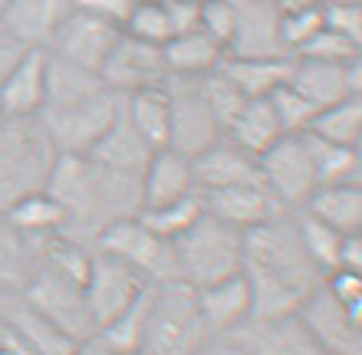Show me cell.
<instances>
[{
    "label": "cell",
    "instance_id": "d6a6232c",
    "mask_svg": "<svg viewBox=\"0 0 362 355\" xmlns=\"http://www.w3.org/2000/svg\"><path fill=\"white\" fill-rule=\"evenodd\" d=\"M7 224H13L17 231L30 234V237H47V234H59L66 231V214L43 188L33 194H23L20 201H13L7 211L0 214Z\"/></svg>",
    "mask_w": 362,
    "mask_h": 355
},
{
    "label": "cell",
    "instance_id": "6125c7cd",
    "mask_svg": "<svg viewBox=\"0 0 362 355\" xmlns=\"http://www.w3.org/2000/svg\"><path fill=\"white\" fill-rule=\"evenodd\" d=\"M274 4H276V0H274Z\"/></svg>",
    "mask_w": 362,
    "mask_h": 355
},
{
    "label": "cell",
    "instance_id": "60d3db41",
    "mask_svg": "<svg viewBox=\"0 0 362 355\" xmlns=\"http://www.w3.org/2000/svg\"><path fill=\"white\" fill-rule=\"evenodd\" d=\"M267 102H270V109H274V116H276V122H280V128H284V135H303L316 116V106L300 89L290 86V83L276 86L267 96Z\"/></svg>",
    "mask_w": 362,
    "mask_h": 355
},
{
    "label": "cell",
    "instance_id": "f546056e",
    "mask_svg": "<svg viewBox=\"0 0 362 355\" xmlns=\"http://www.w3.org/2000/svg\"><path fill=\"white\" fill-rule=\"evenodd\" d=\"M40 267V240L17 231L0 217V293H13L30 283Z\"/></svg>",
    "mask_w": 362,
    "mask_h": 355
},
{
    "label": "cell",
    "instance_id": "816d5d0a",
    "mask_svg": "<svg viewBox=\"0 0 362 355\" xmlns=\"http://www.w3.org/2000/svg\"><path fill=\"white\" fill-rule=\"evenodd\" d=\"M194 355H250V349L234 332H228V336H208V342Z\"/></svg>",
    "mask_w": 362,
    "mask_h": 355
},
{
    "label": "cell",
    "instance_id": "b9f144b4",
    "mask_svg": "<svg viewBox=\"0 0 362 355\" xmlns=\"http://www.w3.org/2000/svg\"><path fill=\"white\" fill-rule=\"evenodd\" d=\"M122 33L142 40V43H152V47H165L172 40V23H168L165 4L162 0H142V4H135L129 20H125Z\"/></svg>",
    "mask_w": 362,
    "mask_h": 355
},
{
    "label": "cell",
    "instance_id": "cb8c5ba5",
    "mask_svg": "<svg viewBox=\"0 0 362 355\" xmlns=\"http://www.w3.org/2000/svg\"><path fill=\"white\" fill-rule=\"evenodd\" d=\"M43 79H47V49H27L17 69L0 86V116L37 119L43 109Z\"/></svg>",
    "mask_w": 362,
    "mask_h": 355
},
{
    "label": "cell",
    "instance_id": "f1b7e54d",
    "mask_svg": "<svg viewBox=\"0 0 362 355\" xmlns=\"http://www.w3.org/2000/svg\"><path fill=\"white\" fill-rule=\"evenodd\" d=\"M103 79L95 69L76 66L63 56L47 53V79H43V109H59V106H73L83 99L103 92ZM40 109V112H43Z\"/></svg>",
    "mask_w": 362,
    "mask_h": 355
},
{
    "label": "cell",
    "instance_id": "ba28073f",
    "mask_svg": "<svg viewBox=\"0 0 362 355\" xmlns=\"http://www.w3.org/2000/svg\"><path fill=\"white\" fill-rule=\"evenodd\" d=\"M33 313L53 323L59 332H66L69 339H86L93 336V319H89V306H86V293L83 283L63 277L57 270L37 267V273L30 277V283L17 293Z\"/></svg>",
    "mask_w": 362,
    "mask_h": 355
},
{
    "label": "cell",
    "instance_id": "e575fe53",
    "mask_svg": "<svg viewBox=\"0 0 362 355\" xmlns=\"http://www.w3.org/2000/svg\"><path fill=\"white\" fill-rule=\"evenodd\" d=\"M306 145H310V158H313L316 181L320 184H362L359 148L323 142L316 135H306Z\"/></svg>",
    "mask_w": 362,
    "mask_h": 355
},
{
    "label": "cell",
    "instance_id": "8fae6325",
    "mask_svg": "<svg viewBox=\"0 0 362 355\" xmlns=\"http://www.w3.org/2000/svg\"><path fill=\"white\" fill-rule=\"evenodd\" d=\"M99 79H103L105 89H112L115 96H129V92H139V89L162 86L168 79L162 47L142 43V40L129 37V33H119L115 47L109 49V56L99 66Z\"/></svg>",
    "mask_w": 362,
    "mask_h": 355
},
{
    "label": "cell",
    "instance_id": "74e56055",
    "mask_svg": "<svg viewBox=\"0 0 362 355\" xmlns=\"http://www.w3.org/2000/svg\"><path fill=\"white\" fill-rule=\"evenodd\" d=\"M148 299H152V283L139 293V299H132L129 306L112 316L99 329V339L112 352H132V349H142V336H145V316H148Z\"/></svg>",
    "mask_w": 362,
    "mask_h": 355
},
{
    "label": "cell",
    "instance_id": "d590c367",
    "mask_svg": "<svg viewBox=\"0 0 362 355\" xmlns=\"http://www.w3.org/2000/svg\"><path fill=\"white\" fill-rule=\"evenodd\" d=\"M89 263H93V247L86 240L73 237L66 231L40 237V267L57 270V273L76 279V283H86Z\"/></svg>",
    "mask_w": 362,
    "mask_h": 355
},
{
    "label": "cell",
    "instance_id": "f6af8a7d",
    "mask_svg": "<svg viewBox=\"0 0 362 355\" xmlns=\"http://www.w3.org/2000/svg\"><path fill=\"white\" fill-rule=\"evenodd\" d=\"M234 4L230 0H204L198 10V30L201 33H208L214 43H218L224 53H228L230 40H234Z\"/></svg>",
    "mask_w": 362,
    "mask_h": 355
},
{
    "label": "cell",
    "instance_id": "6f0895ef",
    "mask_svg": "<svg viewBox=\"0 0 362 355\" xmlns=\"http://www.w3.org/2000/svg\"><path fill=\"white\" fill-rule=\"evenodd\" d=\"M115 355H148V352H142V349H132V352H115Z\"/></svg>",
    "mask_w": 362,
    "mask_h": 355
},
{
    "label": "cell",
    "instance_id": "7dc6e473",
    "mask_svg": "<svg viewBox=\"0 0 362 355\" xmlns=\"http://www.w3.org/2000/svg\"><path fill=\"white\" fill-rule=\"evenodd\" d=\"M323 287L343 309H349L353 316H362V273H353V270H333V273L323 277Z\"/></svg>",
    "mask_w": 362,
    "mask_h": 355
},
{
    "label": "cell",
    "instance_id": "52a82bcc",
    "mask_svg": "<svg viewBox=\"0 0 362 355\" xmlns=\"http://www.w3.org/2000/svg\"><path fill=\"white\" fill-rule=\"evenodd\" d=\"M119 102H122V96H115L112 89H103V92H95L83 102H73V106L43 109L37 119L57 155H89L93 145L105 135V128L112 125Z\"/></svg>",
    "mask_w": 362,
    "mask_h": 355
},
{
    "label": "cell",
    "instance_id": "3957f363",
    "mask_svg": "<svg viewBox=\"0 0 362 355\" xmlns=\"http://www.w3.org/2000/svg\"><path fill=\"white\" fill-rule=\"evenodd\" d=\"M208 326L198 309L194 287L185 279L152 283L148 316H145L142 352L148 355H194L208 342Z\"/></svg>",
    "mask_w": 362,
    "mask_h": 355
},
{
    "label": "cell",
    "instance_id": "603a6c76",
    "mask_svg": "<svg viewBox=\"0 0 362 355\" xmlns=\"http://www.w3.org/2000/svg\"><path fill=\"white\" fill-rule=\"evenodd\" d=\"M234 336L250 349V355H329L296 316L250 319Z\"/></svg>",
    "mask_w": 362,
    "mask_h": 355
},
{
    "label": "cell",
    "instance_id": "ffe728a7",
    "mask_svg": "<svg viewBox=\"0 0 362 355\" xmlns=\"http://www.w3.org/2000/svg\"><path fill=\"white\" fill-rule=\"evenodd\" d=\"M0 342H7L20 355H66L76 339L59 332L53 323L33 313L20 296H13L7 313H4V323H0Z\"/></svg>",
    "mask_w": 362,
    "mask_h": 355
},
{
    "label": "cell",
    "instance_id": "7c38bea8",
    "mask_svg": "<svg viewBox=\"0 0 362 355\" xmlns=\"http://www.w3.org/2000/svg\"><path fill=\"white\" fill-rule=\"evenodd\" d=\"M165 89H168V102H172V138H168V148L185 155H198L201 148L218 142L221 128L214 122V116H211V109L204 106V99H201L198 76H168Z\"/></svg>",
    "mask_w": 362,
    "mask_h": 355
},
{
    "label": "cell",
    "instance_id": "91938a15",
    "mask_svg": "<svg viewBox=\"0 0 362 355\" xmlns=\"http://www.w3.org/2000/svg\"><path fill=\"white\" fill-rule=\"evenodd\" d=\"M194 4H204V0H194Z\"/></svg>",
    "mask_w": 362,
    "mask_h": 355
},
{
    "label": "cell",
    "instance_id": "d4e9b609",
    "mask_svg": "<svg viewBox=\"0 0 362 355\" xmlns=\"http://www.w3.org/2000/svg\"><path fill=\"white\" fill-rule=\"evenodd\" d=\"M95 164H103L109 172H122V174H142V168L152 158V148L142 142V135L132 128V122L125 119V109L119 102V112H115L112 125L105 128V135L93 145L89 152Z\"/></svg>",
    "mask_w": 362,
    "mask_h": 355
},
{
    "label": "cell",
    "instance_id": "9c48e42d",
    "mask_svg": "<svg viewBox=\"0 0 362 355\" xmlns=\"http://www.w3.org/2000/svg\"><path fill=\"white\" fill-rule=\"evenodd\" d=\"M257 164L260 181L267 184L270 194L284 204L286 211H300L306 198L313 194V188L320 184L306 135H280L267 152L257 155Z\"/></svg>",
    "mask_w": 362,
    "mask_h": 355
},
{
    "label": "cell",
    "instance_id": "f5cc1de1",
    "mask_svg": "<svg viewBox=\"0 0 362 355\" xmlns=\"http://www.w3.org/2000/svg\"><path fill=\"white\" fill-rule=\"evenodd\" d=\"M23 53H27V47H20L17 40H10L0 33V86L7 83V76L17 69V63L23 59Z\"/></svg>",
    "mask_w": 362,
    "mask_h": 355
},
{
    "label": "cell",
    "instance_id": "f907efd6",
    "mask_svg": "<svg viewBox=\"0 0 362 355\" xmlns=\"http://www.w3.org/2000/svg\"><path fill=\"white\" fill-rule=\"evenodd\" d=\"M336 270H353V273H362V240H359V234H343L339 257H336Z\"/></svg>",
    "mask_w": 362,
    "mask_h": 355
},
{
    "label": "cell",
    "instance_id": "83f0119b",
    "mask_svg": "<svg viewBox=\"0 0 362 355\" xmlns=\"http://www.w3.org/2000/svg\"><path fill=\"white\" fill-rule=\"evenodd\" d=\"M300 211L329 224L339 234L362 231V184H316Z\"/></svg>",
    "mask_w": 362,
    "mask_h": 355
},
{
    "label": "cell",
    "instance_id": "5b68a950",
    "mask_svg": "<svg viewBox=\"0 0 362 355\" xmlns=\"http://www.w3.org/2000/svg\"><path fill=\"white\" fill-rule=\"evenodd\" d=\"M53 162L57 152L40 119L0 116V214L23 194L40 191Z\"/></svg>",
    "mask_w": 362,
    "mask_h": 355
},
{
    "label": "cell",
    "instance_id": "8992f818",
    "mask_svg": "<svg viewBox=\"0 0 362 355\" xmlns=\"http://www.w3.org/2000/svg\"><path fill=\"white\" fill-rule=\"evenodd\" d=\"M93 250L122 260L125 267H132L135 273H139L142 279H148V283L178 279L172 240L152 234L139 217H135V214L105 224L103 231L93 237Z\"/></svg>",
    "mask_w": 362,
    "mask_h": 355
},
{
    "label": "cell",
    "instance_id": "d6986e66",
    "mask_svg": "<svg viewBox=\"0 0 362 355\" xmlns=\"http://www.w3.org/2000/svg\"><path fill=\"white\" fill-rule=\"evenodd\" d=\"M191 172H194V184H198L201 194L260 181L257 158L247 155L244 148H238L234 142H228L224 135L218 142H211L208 148H201L198 155H191Z\"/></svg>",
    "mask_w": 362,
    "mask_h": 355
},
{
    "label": "cell",
    "instance_id": "5bb4252c",
    "mask_svg": "<svg viewBox=\"0 0 362 355\" xmlns=\"http://www.w3.org/2000/svg\"><path fill=\"white\" fill-rule=\"evenodd\" d=\"M119 33H122V30L109 27L103 20H95V17H89V13L73 7L66 13V20L59 23V30L53 33L47 53L63 56V59H69V63H76V66H86V69H95V73H99V66H103V59L109 56V49L115 47Z\"/></svg>",
    "mask_w": 362,
    "mask_h": 355
},
{
    "label": "cell",
    "instance_id": "277c9868",
    "mask_svg": "<svg viewBox=\"0 0 362 355\" xmlns=\"http://www.w3.org/2000/svg\"><path fill=\"white\" fill-rule=\"evenodd\" d=\"M172 250H175L178 279H185L188 287L198 289V287L214 283V279L240 273V263H244V234L204 211L188 231L172 240Z\"/></svg>",
    "mask_w": 362,
    "mask_h": 355
},
{
    "label": "cell",
    "instance_id": "9a60e30c",
    "mask_svg": "<svg viewBox=\"0 0 362 355\" xmlns=\"http://www.w3.org/2000/svg\"><path fill=\"white\" fill-rule=\"evenodd\" d=\"M316 109L333 106L346 96H362V56L349 63H323V59H293L290 79Z\"/></svg>",
    "mask_w": 362,
    "mask_h": 355
},
{
    "label": "cell",
    "instance_id": "bcb514c9",
    "mask_svg": "<svg viewBox=\"0 0 362 355\" xmlns=\"http://www.w3.org/2000/svg\"><path fill=\"white\" fill-rule=\"evenodd\" d=\"M323 27L336 30L339 37L353 40L362 47V4L346 0H323Z\"/></svg>",
    "mask_w": 362,
    "mask_h": 355
},
{
    "label": "cell",
    "instance_id": "ac0fdd59",
    "mask_svg": "<svg viewBox=\"0 0 362 355\" xmlns=\"http://www.w3.org/2000/svg\"><path fill=\"white\" fill-rule=\"evenodd\" d=\"M234 4V40L228 56H290L280 43V7L274 0H230Z\"/></svg>",
    "mask_w": 362,
    "mask_h": 355
},
{
    "label": "cell",
    "instance_id": "ab89813d",
    "mask_svg": "<svg viewBox=\"0 0 362 355\" xmlns=\"http://www.w3.org/2000/svg\"><path fill=\"white\" fill-rule=\"evenodd\" d=\"M198 89H201V99H204V106L211 109V116H214V122H218L221 135H224V128L230 125V119L240 112V106L247 102V99L238 92V86L230 83L221 69H211V73H204V76H198Z\"/></svg>",
    "mask_w": 362,
    "mask_h": 355
},
{
    "label": "cell",
    "instance_id": "1f68e13d",
    "mask_svg": "<svg viewBox=\"0 0 362 355\" xmlns=\"http://www.w3.org/2000/svg\"><path fill=\"white\" fill-rule=\"evenodd\" d=\"M162 59L168 76H204L221 66L224 49L201 30H188L181 37H172L162 47Z\"/></svg>",
    "mask_w": 362,
    "mask_h": 355
},
{
    "label": "cell",
    "instance_id": "c3c4849f",
    "mask_svg": "<svg viewBox=\"0 0 362 355\" xmlns=\"http://www.w3.org/2000/svg\"><path fill=\"white\" fill-rule=\"evenodd\" d=\"M73 7L95 20H103V23H109L115 30H125V20L132 13L135 0H73Z\"/></svg>",
    "mask_w": 362,
    "mask_h": 355
},
{
    "label": "cell",
    "instance_id": "db71d44e",
    "mask_svg": "<svg viewBox=\"0 0 362 355\" xmlns=\"http://www.w3.org/2000/svg\"><path fill=\"white\" fill-rule=\"evenodd\" d=\"M66 355H115V352L99 339V332H93V336H86V339H76Z\"/></svg>",
    "mask_w": 362,
    "mask_h": 355
},
{
    "label": "cell",
    "instance_id": "30bf717a",
    "mask_svg": "<svg viewBox=\"0 0 362 355\" xmlns=\"http://www.w3.org/2000/svg\"><path fill=\"white\" fill-rule=\"evenodd\" d=\"M145 287H148V279H142L132 267H125L122 260L93 250V263H89V277L83 283V293H86L89 319H93L95 332L112 316H119L132 299H139V293Z\"/></svg>",
    "mask_w": 362,
    "mask_h": 355
},
{
    "label": "cell",
    "instance_id": "4316f807",
    "mask_svg": "<svg viewBox=\"0 0 362 355\" xmlns=\"http://www.w3.org/2000/svg\"><path fill=\"white\" fill-rule=\"evenodd\" d=\"M122 109L125 119L132 122V128L142 135V142L152 152L168 148V138H172V102H168L165 83L122 96Z\"/></svg>",
    "mask_w": 362,
    "mask_h": 355
},
{
    "label": "cell",
    "instance_id": "4fadbf2b",
    "mask_svg": "<svg viewBox=\"0 0 362 355\" xmlns=\"http://www.w3.org/2000/svg\"><path fill=\"white\" fill-rule=\"evenodd\" d=\"M296 319L329 355H362V316L339 306L323 283L300 303Z\"/></svg>",
    "mask_w": 362,
    "mask_h": 355
},
{
    "label": "cell",
    "instance_id": "ee69618b",
    "mask_svg": "<svg viewBox=\"0 0 362 355\" xmlns=\"http://www.w3.org/2000/svg\"><path fill=\"white\" fill-rule=\"evenodd\" d=\"M362 56V47L353 40L339 37L336 30L320 27L303 47L293 53V59H323V63H349V59Z\"/></svg>",
    "mask_w": 362,
    "mask_h": 355
},
{
    "label": "cell",
    "instance_id": "7bdbcfd3",
    "mask_svg": "<svg viewBox=\"0 0 362 355\" xmlns=\"http://www.w3.org/2000/svg\"><path fill=\"white\" fill-rule=\"evenodd\" d=\"M323 27V4H306V7L280 10V43L293 56L316 30Z\"/></svg>",
    "mask_w": 362,
    "mask_h": 355
},
{
    "label": "cell",
    "instance_id": "94428289",
    "mask_svg": "<svg viewBox=\"0 0 362 355\" xmlns=\"http://www.w3.org/2000/svg\"><path fill=\"white\" fill-rule=\"evenodd\" d=\"M135 4H142V0H135Z\"/></svg>",
    "mask_w": 362,
    "mask_h": 355
},
{
    "label": "cell",
    "instance_id": "e0dca14e",
    "mask_svg": "<svg viewBox=\"0 0 362 355\" xmlns=\"http://www.w3.org/2000/svg\"><path fill=\"white\" fill-rule=\"evenodd\" d=\"M73 0H7L0 7V33L27 49H47Z\"/></svg>",
    "mask_w": 362,
    "mask_h": 355
},
{
    "label": "cell",
    "instance_id": "680465c9",
    "mask_svg": "<svg viewBox=\"0 0 362 355\" xmlns=\"http://www.w3.org/2000/svg\"><path fill=\"white\" fill-rule=\"evenodd\" d=\"M4 4H7V0H0V7H4Z\"/></svg>",
    "mask_w": 362,
    "mask_h": 355
},
{
    "label": "cell",
    "instance_id": "836d02e7",
    "mask_svg": "<svg viewBox=\"0 0 362 355\" xmlns=\"http://www.w3.org/2000/svg\"><path fill=\"white\" fill-rule=\"evenodd\" d=\"M306 135H316L323 142L333 145H349V148H359L362 138V96H346L333 106L316 109L313 122L306 128Z\"/></svg>",
    "mask_w": 362,
    "mask_h": 355
},
{
    "label": "cell",
    "instance_id": "484cf974",
    "mask_svg": "<svg viewBox=\"0 0 362 355\" xmlns=\"http://www.w3.org/2000/svg\"><path fill=\"white\" fill-rule=\"evenodd\" d=\"M221 73L238 86L244 99H267L276 86H284L293 69V56H228L221 59Z\"/></svg>",
    "mask_w": 362,
    "mask_h": 355
},
{
    "label": "cell",
    "instance_id": "f35d334b",
    "mask_svg": "<svg viewBox=\"0 0 362 355\" xmlns=\"http://www.w3.org/2000/svg\"><path fill=\"white\" fill-rule=\"evenodd\" d=\"M293 214V227H296V237L303 243L306 257L316 263L320 273H333L336 270V257H339V243H343V234L333 231L329 224L316 221L313 214L306 211H290Z\"/></svg>",
    "mask_w": 362,
    "mask_h": 355
},
{
    "label": "cell",
    "instance_id": "9f6ffc18",
    "mask_svg": "<svg viewBox=\"0 0 362 355\" xmlns=\"http://www.w3.org/2000/svg\"><path fill=\"white\" fill-rule=\"evenodd\" d=\"M10 299H13V293H0V323H4V313H7Z\"/></svg>",
    "mask_w": 362,
    "mask_h": 355
},
{
    "label": "cell",
    "instance_id": "681fc988",
    "mask_svg": "<svg viewBox=\"0 0 362 355\" xmlns=\"http://www.w3.org/2000/svg\"><path fill=\"white\" fill-rule=\"evenodd\" d=\"M162 4H165V13H168V23H172V37L198 30L201 4H194V0H162Z\"/></svg>",
    "mask_w": 362,
    "mask_h": 355
},
{
    "label": "cell",
    "instance_id": "11a10c76",
    "mask_svg": "<svg viewBox=\"0 0 362 355\" xmlns=\"http://www.w3.org/2000/svg\"><path fill=\"white\" fill-rule=\"evenodd\" d=\"M306 4H323V0H276V7L286 10V7H306Z\"/></svg>",
    "mask_w": 362,
    "mask_h": 355
},
{
    "label": "cell",
    "instance_id": "7a4b0ae2",
    "mask_svg": "<svg viewBox=\"0 0 362 355\" xmlns=\"http://www.w3.org/2000/svg\"><path fill=\"white\" fill-rule=\"evenodd\" d=\"M43 191L66 214V234L89 247L105 224L139 211V178L109 172L89 155H57Z\"/></svg>",
    "mask_w": 362,
    "mask_h": 355
},
{
    "label": "cell",
    "instance_id": "44dd1931",
    "mask_svg": "<svg viewBox=\"0 0 362 355\" xmlns=\"http://www.w3.org/2000/svg\"><path fill=\"white\" fill-rule=\"evenodd\" d=\"M194 296H198V309L211 336H228V332H238L244 323H250V289L244 273L198 287Z\"/></svg>",
    "mask_w": 362,
    "mask_h": 355
},
{
    "label": "cell",
    "instance_id": "6da1fadb",
    "mask_svg": "<svg viewBox=\"0 0 362 355\" xmlns=\"http://www.w3.org/2000/svg\"><path fill=\"white\" fill-rule=\"evenodd\" d=\"M240 273L250 289V319L296 316L300 303L323 283V273L296 237L290 211L244 231Z\"/></svg>",
    "mask_w": 362,
    "mask_h": 355
},
{
    "label": "cell",
    "instance_id": "7402d4cb",
    "mask_svg": "<svg viewBox=\"0 0 362 355\" xmlns=\"http://www.w3.org/2000/svg\"><path fill=\"white\" fill-rule=\"evenodd\" d=\"M191 191H198L194 172H191V155L175 152V148L152 152L148 164L139 174V207H155V204L175 201Z\"/></svg>",
    "mask_w": 362,
    "mask_h": 355
},
{
    "label": "cell",
    "instance_id": "4dcf8cb0",
    "mask_svg": "<svg viewBox=\"0 0 362 355\" xmlns=\"http://www.w3.org/2000/svg\"><path fill=\"white\" fill-rule=\"evenodd\" d=\"M280 135H284V128L276 122L267 99H247L238 116L230 119V125L224 128V138L234 142L238 148H244L247 155H254V158L267 152Z\"/></svg>",
    "mask_w": 362,
    "mask_h": 355
},
{
    "label": "cell",
    "instance_id": "8d00e7d4",
    "mask_svg": "<svg viewBox=\"0 0 362 355\" xmlns=\"http://www.w3.org/2000/svg\"><path fill=\"white\" fill-rule=\"evenodd\" d=\"M201 214H204V194L191 191V194H185V198H175V201L155 204V207H139L135 217L152 234H158V237H165V240H175L178 234L188 231Z\"/></svg>",
    "mask_w": 362,
    "mask_h": 355
},
{
    "label": "cell",
    "instance_id": "2e32d148",
    "mask_svg": "<svg viewBox=\"0 0 362 355\" xmlns=\"http://www.w3.org/2000/svg\"><path fill=\"white\" fill-rule=\"evenodd\" d=\"M204 211L244 234L286 214V207L270 194V188L264 181H250V184H234V188H221V191H208L204 194Z\"/></svg>",
    "mask_w": 362,
    "mask_h": 355
}]
</instances>
